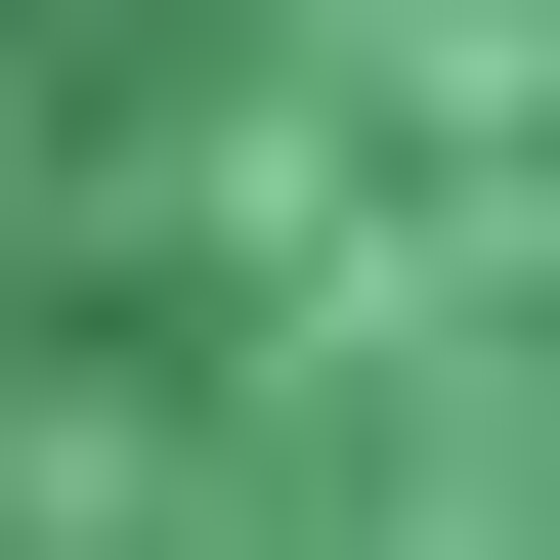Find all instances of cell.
Wrapping results in <instances>:
<instances>
[{
  "label": "cell",
  "mask_w": 560,
  "mask_h": 560,
  "mask_svg": "<svg viewBox=\"0 0 560 560\" xmlns=\"http://www.w3.org/2000/svg\"><path fill=\"white\" fill-rule=\"evenodd\" d=\"M0 560H560V0H0Z\"/></svg>",
  "instance_id": "1"
}]
</instances>
